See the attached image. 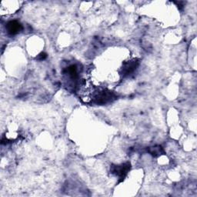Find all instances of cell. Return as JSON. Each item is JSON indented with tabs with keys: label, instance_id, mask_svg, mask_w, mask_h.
Returning a JSON list of instances; mask_svg holds the SVG:
<instances>
[{
	"label": "cell",
	"instance_id": "cell-1",
	"mask_svg": "<svg viewBox=\"0 0 197 197\" xmlns=\"http://www.w3.org/2000/svg\"><path fill=\"white\" fill-rule=\"evenodd\" d=\"M6 29L9 33H10L11 35H15L22 29V26L17 21H10L7 23Z\"/></svg>",
	"mask_w": 197,
	"mask_h": 197
},
{
	"label": "cell",
	"instance_id": "cell-2",
	"mask_svg": "<svg viewBox=\"0 0 197 197\" xmlns=\"http://www.w3.org/2000/svg\"><path fill=\"white\" fill-rule=\"evenodd\" d=\"M129 168H130V165L129 163L124 164V165L119 166H115L113 169V173H115L116 176L122 178V177L126 176L127 172L129 171Z\"/></svg>",
	"mask_w": 197,
	"mask_h": 197
},
{
	"label": "cell",
	"instance_id": "cell-3",
	"mask_svg": "<svg viewBox=\"0 0 197 197\" xmlns=\"http://www.w3.org/2000/svg\"><path fill=\"white\" fill-rule=\"evenodd\" d=\"M136 62H130L129 63H126L125 67L123 68V72L125 74H129L133 71L136 68Z\"/></svg>",
	"mask_w": 197,
	"mask_h": 197
},
{
	"label": "cell",
	"instance_id": "cell-4",
	"mask_svg": "<svg viewBox=\"0 0 197 197\" xmlns=\"http://www.w3.org/2000/svg\"><path fill=\"white\" fill-rule=\"evenodd\" d=\"M149 152L152 155H153L154 156H157V155H159L163 152L162 151V149L161 146H155V147H151L149 149Z\"/></svg>",
	"mask_w": 197,
	"mask_h": 197
},
{
	"label": "cell",
	"instance_id": "cell-5",
	"mask_svg": "<svg viewBox=\"0 0 197 197\" xmlns=\"http://www.w3.org/2000/svg\"><path fill=\"white\" fill-rule=\"evenodd\" d=\"M45 57H46V55H45V53H41V54L38 56V60H44Z\"/></svg>",
	"mask_w": 197,
	"mask_h": 197
}]
</instances>
